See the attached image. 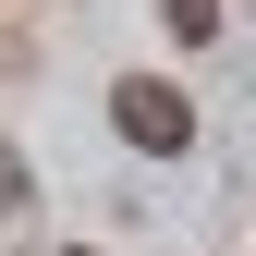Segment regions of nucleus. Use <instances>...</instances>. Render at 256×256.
I'll return each mask as SVG.
<instances>
[{
  "instance_id": "7ed1b4c3",
  "label": "nucleus",
  "mask_w": 256,
  "mask_h": 256,
  "mask_svg": "<svg viewBox=\"0 0 256 256\" xmlns=\"http://www.w3.org/2000/svg\"><path fill=\"white\" fill-rule=\"evenodd\" d=\"M0 208H24V158L12 146H0Z\"/></svg>"
},
{
  "instance_id": "f257e3e1",
  "label": "nucleus",
  "mask_w": 256,
  "mask_h": 256,
  "mask_svg": "<svg viewBox=\"0 0 256 256\" xmlns=\"http://www.w3.org/2000/svg\"><path fill=\"white\" fill-rule=\"evenodd\" d=\"M110 122H122L146 158H183V146H196V110H183V86H158V74H134V86H122V98H110Z\"/></svg>"
},
{
  "instance_id": "f03ea898",
  "label": "nucleus",
  "mask_w": 256,
  "mask_h": 256,
  "mask_svg": "<svg viewBox=\"0 0 256 256\" xmlns=\"http://www.w3.org/2000/svg\"><path fill=\"white\" fill-rule=\"evenodd\" d=\"M158 24H171V37H208V24H220V0H158Z\"/></svg>"
}]
</instances>
